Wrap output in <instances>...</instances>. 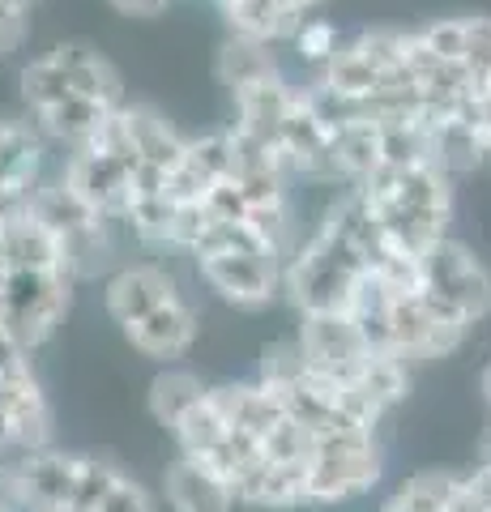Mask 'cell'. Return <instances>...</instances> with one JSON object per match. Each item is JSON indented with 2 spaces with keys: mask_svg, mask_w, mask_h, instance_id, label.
Wrapping results in <instances>:
<instances>
[{
  "mask_svg": "<svg viewBox=\"0 0 491 512\" xmlns=\"http://www.w3.org/2000/svg\"><path fill=\"white\" fill-rule=\"evenodd\" d=\"M359 188V197L368 201V210L385 227L389 244L398 252L423 256L436 248L440 239H449V218H453V175L436 163L423 167H380L368 175Z\"/></svg>",
  "mask_w": 491,
  "mask_h": 512,
  "instance_id": "6da1fadb",
  "label": "cell"
},
{
  "mask_svg": "<svg viewBox=\"0 0 491 512\" xmlns=\"http://www.w3.org/2000/svg\"><path fill=\"white\" fill-rule=\"evenodd\" d=\"M363 278H368V261L338 231L316 222V231L282 265V295L295 303L299 316L351 312Z\"/></svg>",
  "mask_w": 491,
  "mask_h": 512,
  "instance_id": "7a4b0ae2",
  "label": "cell"
},
{
  "mask_svg": "<svg viewBox=\"0 0 491 512\" xmlns=\"http://www.w3.org/2000/svg\"><path fill=\"white\" fill-rule=\"evenodd\" d=\"M380 474H385V453H380L376 431L346 427L334 436L316 440L308 466V504H346L368 495Z\"/></svg>",
  "mask_w": 491,
  "mask_h": 512,
  "instance_id": "3957f363",
  "label": "cell"
},
{
  "mask_svg": "<svg viewBox=\"0 0 491 512\" xmlns=\"http://www.w3.org/2000/svg\"><path fill=\"white\" fill-rule=\"evenodd\" d=\"M69 274H35V269H5L0 274V333L26 350L43 346L56 333L73 303Z\"/></svg>",
  "mask_w": 491,
  "mask_h": 512,
  "instance_id": "277c9868",
  "label": "cell"
},
{
  "mask_svg": "<svg viewBox=\"0 0 491 512\" xmlns=\"http://www.w3.org/2000/svg\"><path fill=\"white\" fill-rule=\"evenodd\" d=\"M423 291L466 325L491 316V269L462 239H440L423 252Z\"/></svg>",
  "mask_w": 491,
  "mask_h": 512,
  "instance_id": "5b68a950",
  "label": "cell"
},
{
  "mask_svg": "<svg viewBox=\"0 0 491 512\" xmlns=\"http://www.w3.org/2000/svg\"><path fill=\"white\" fill-rule=\"evenodd\" d=\"M466 333H470L466 320L445 312L427 291L393 295L389 303V350L402 355L406 363L445 359L466 342Z\"/></svg>",
  "mask_w": 491,
  "mask_h": 512,
  "instance_id": "8992f818",
  "label": "cell"
},
{
  "mask_svg": "<svg viewBox=\"0 0 491 512\" xmlns=\"http://www.w3.org/2000/svg\"><path fill=\"white\" fill-rule=\"evenodd\" d=\"M82 453H60V448H39V453L9 457V500L13 512H69Z\"/></svg>",
  "mask_w": 491,
  "mask_h": 512,
  "instance_id": "52a82bcc",
  "label": "cell"
},
{
  "mask_svg": "<svg viewBox=\"0 0 491 512\" xmlns=\"http://www.w3.org/2000/svg\"><path fill=\"white\" fill-rule=\"evenodd\" d=\"M197 274L210 291L240 312H261L282 295V261L257 252L197 256Z\"/></svg>",
  "mask_w": 491,
  "mask_h": 512,
  "instance_id": "ba28073f",
  "label": "cell"
},
{
  "mask_svg": "<svg viewBox=\"0 0 491 512\" xmlns=\"http://www.w3.org/2000/svg\"><path fill=\"white\" fill-rule=\"evenodd\" d=\"M133 171L137 163L120 154H107V150H94V146H82L69 154V163L60 167V175L77 188V197H82L94 214L120 222L124 210H129L133 201Z\"/></svg>",
  "mask_w": 491,
  "mask_h": 512,
  "instance_id": "9c48e42d",
  "label": "cell"
},
{
  "mask_svg": "<svg viewBox=\"0 0 491 512\" xmlns=\"http://www.w3.org/2000/svg\"><path fill=\"white\" fill-rule=\"evenodd\" d=\"M299 350L308 359V372L351 380L363 359L372 355L363 333L355 329V320L346 312H321V316H299Z\"/></svg>",
  "mask_w": 491,
  "mask_h": 512,
  "instance_id": "30bf717a",
  "label": "cell"
},
{
  "mask_svg": "<svg viewBox=\"0 0 491 512\" xmlns=\"http://www.w3.org/2000/svg\"><path fill=\"white\" fill-rule=\"evenodd\" d=\"M176 295H184L180 282L167 274V265H154V261L120 265L103 282V308L120 329H129L133 320L150 316L154 308H163V303Z\"/></svg>",
  "mask_w": 491,
  "mask_h": 512,
  "instance_id": "8fae6325",
  "label": "cell"
},
{
  "mask_svg": "<svg viewBox=\"0 0 491 512\" xmlns=\"http://www.w3.org/2000/svg\"><path fill=\"white\" fill-rule=\"evenodd\" d=\"M0 256L5 269H35V274H69L65 244L52 227L30 214V205L9 218H0ZM73 278V274H69Z\"/></svg>",
  "mask_w": 491,
  "mask_h": 512,
  "instance_id": "7c38bea8",
  "label": "cell"
},
{
  "mask_svg": "<svg viewBox=\"0 0 491 512\" xmlns=\"http://www.w3.org/2000/svg\"><path fill=\"white\" fill-rule=\"evenodd\" d=\"M197 308L188 303V295H176V299H167L163 308H154L150 316H141L133 320L129 329H124V338L133 342L137 355H146V359H180L188 355V346L197 342Z\"/></svg>",
  "mask_w": 491,
  "mask_h": 512,
  "instance_id": "4fadbf2b",
  "label": "cell"
},
{
  "mask_svg": "<svg viewBox=\"0 0 491 512\" xmlns=\"http://www.w3.org/2000/svg\"><path fill=\"white\" fill-rule=\"evenodd\" d=\"M163 495L176 512H231L235 504V487L223 474H214L205 461L197 457H176L163 474Z\"/></svg>",
  "mask_w": 491,
  "mask_h": 512,
  "instance_id": "5bb4252c",
  "label": "cell"
},
{
  "mask_svg": "<svg viewBox=\"0 0 491 512\" xmlns=\"http://www.w3.org/2000/svg\"><path fill=\"white\" fill-rule=\"evenodd\" d=\"M235 99V124L248 128L252 137L269 141V146L278 150V137H282V124H287L291 107L299 103V86H291L287 77H269V82H257L240 94H231Z\"/></svg>",
  "mask_w": 491,
  "mask_h": 512,
  "instance_id": "9a60e30c",
  "label": "cell"
},
{
  "mask_svg": "<svg viewBox=\"0 0 491 512\" xmlns=\"http://www.w3.org/2000/svg\"><path fill=\"white\" fill-rule=\"evenodd\" d=\"M52 56L60 60V69H65L73 94L94 99V103H103L112 111H120L124 103H129L124 99V82H120L116 64L103 52H94L90 43H60V47H52Z\"/></svg>",
  "mask_w": 491,
  "mask_h": 512,
  "instance_id": "2e32d148",
  "label": "cell"
},
{
  "mask_svg": "<svg viewBox=\"0 0 491 512\" xmlns=\"http://www.w3.org/2000/svg\"><path fill=\"white\" fill-rule=\"evenodd\" d=\"M120 116H124V124H129V137H133V150H137L141 163L163 167V171H176L184 163L188 137L158 107H150V103H124Z\"/></svg>",
  "mask_w": 491,
  "mask_h": 512,
  "instance_id": "e0dca14e",
  "label": "cell"
},
{
  "mask_svg": "<svg viewBox=\"0 0 491 512\" xmlns=\"http://www.w3.org/2000/svg\"><path fill=\"white\" fill-rule=\"evenodd\" d=\"M218 9L231 22V35L261 39L269 47L291 43L299 35V26L308 22V13L287 5V0H218Z\"/></svg>",
  "mask_w": 491,
  "mask_h": 512,
  "instance_id": "ac0fdd59",
  "label": "cell"
},
{
  "mask_svg": "<svg viewBox=\"0 0 491 512\" xmlns=\"http://www.w3.org/2000/svg\"><path fill=\"white\" fill-rule=\"evenodd\" d=\"M210 397L218 406H223V414L231 419V427L248 431V436L265 440L269 431H274L282 419H287V406H282V393L269 389V384L261 380H240V384H218V389H210Z\"/></svg>",
  "mask_w": 491,
  "mask_h": 512,
  "instance_id": "d6986e66",
  "label": "cell"
},
{
  "mask_svg": "<svg viewBox=\"0 0 491 512\" xmlns=\"http://www.w3.org/2000/svg\"><path fill=\"white\" fill-rule=\"evenodd\" d=\"M112 116V107L94 103V99H82V94H65L60 103H52L47 111H39L35 124L47 141H56V146H69V150H82L90 146L94 137H99V128L107 124Z\"/></svg>",
  "mask_w": 491,
  "mask_h": 512,
  "instance_id": "ffe728a7",
  "label": "cell"
},
{
  "mask_svg": "<svg viewBox=\"0 0 491 512\" xmlns=\"http://www.w3.org/2000/svg\"><path fill=\"white\" fill-rule=\"evenodd\" d=\"M240 504L257 508H299L308 504V466H282V461H261L240 487H235Z\"/></svg>",
  "mask_w": 491,
  "mask_h": 512,
  "instance_id": "44dd1931",
  "label": "cell"
},
{
  "mask_svg": "<svg viewBox=\"0 0 491 512\" xmlns=\"http://www.w3.org/2000/svg\"><path fill=\"white\" fill-rule=\"evenodd\" d=\"M214 73L231 94H240L257 82H269L278 77V60H274V47L261 43V39H248V35H231L223 47H218V60H214Z\"/></svg>",
  "mask_w": 491,
  "mask_h": 512,
  "instance_id": "7402d4cb",
  "label": "cell"
},
{
  "mask_svg": "<svg viewBox=\"0 0 491 512\" xmlns=\"http://www.w3.org/2000/svg\"><path fill=\"white\" fill-rule=\"evenodd\" d=\"M205 384L197 372H188V367H167V372H158L150 380V393H146V406H150V419L158 427L176 431L188 414H193L201 402H205Z\"/></svg>",
  "mask_w": 491,
  "mask_h": 512,
  "instance_id": "603a6c76",
  "label": "cell"
},
{
  "mask_svg": "<svg viewBox=\"0 0 491 512\" xmlns=\"http://www.w3.org/2000/svg\"><path fill=\"white\" fill-rule=\"evenodd\" d=\"M30 214H35L43 227H52L60 239H69L82 227H90V222L103 218V214H94L82 197H77V188L60 171L47 175V180L35 188V197H30Z\"/></svg>",
  "mask_w": 491,
  "mask_h": 512,
  "instance_id": "cb8c5ba5",
  "label": "cell"
},
{
  "mask_svg": "<svg viewBox=\"0 0 491 512\" xmlns=\"http://www.w3.org/2000/svg\"><path fill=\"white\" fill-rule=\"evenodd\" d=\"M351 384L380 414H389L398 402H406V393H410V363L402 355H389V350H372L359 372L351 376Z\"/></svg>",
  "mask_w": 491,
  "mask_h": 512,
  "instance_id": "d4e9b609",
  "label": "cell"
},
{
  "mask_svg": "<svg viewBox=\"0 0 491 512\" xmlns=\"http://www.w3.org/2000/svg\"><path fill=\"white\" fill-rule=\"evenodd\" d=\"M462 483H466V474L423 470L415 478H406V483L380 504V512H449L453 495L462 491Z\"/></svg>",
  "mask_w": 491,
  "mask_h": 512,
  "instance_id": "484cf974",
  "label": "cell"
},
{
  "mask_svg": "<svg viewBox=\"0 0 491 512\" xmlns=\"http://www.w3.org/2000/svg\"><path fill=\"white\" fill-rule=\"evenodd\" d=\"M176 436V444H180V453L184 457H197V461H210L214 453H218V444H223L227 436H231V419L223 414V406L214 402L210 393H205V402L188 414V419L171 431Z\"/></svg>",
  "mask_w": 491,
  "mask_h": 512,
  "instance_id": "4316f807",
  "label": "cell"
},
{
  "mask_svg": "<svg viewBox=\"0 0 491 512\" xmlns=\"http://www.w3.org/2000/svg\"><path fill=\"white\" fill-rule=\"evenodd\" d=\"M124 478V466L116 457H99V453H82V470H77V487L69 512H99L103 500L112 495V487Z\"/></svg>",
  "mask_w": 491,
  "mask_h": 512,
  "instance_id": "83f0119b",
  "label": "cell"
},
{
  "mask_svg": "<svg viewBox=\"0 0 491 512\" xmlns=\"http://www.w3.org/2000/svg\"><path fill=\"white\" fill-rule=\"evenodd\" d=\"M18 82H22V103H26L30 116H39V111H47L52 103H60L69 94V77H65V69H60V60L52 52L30 60Z\"/></svg>",
  "mask_w": 491,
  "mask_h": 512,
  "instance_id": "f1b7e54d",
  "label": "cell"
},
{
  "mask_svg": "<svg viewBox=\"0 0 491 512\" xmlns=\"http://www.w3.org/2000/svg\"><path fill=\"white\" fill-rule=\"evenodd\" d=\"M261 448H265L269 461H282V466H312L316 436H312L304 423H295L291 414H287V419H282V423L261 440Z\"/></svg>",
  "mask_w": 491,
  "mask_h": 512,
  "instance_id": "f546056e",
  "label": "cell"
},
{
  "mask_svg": "<svg viewBox=\"0 0 491 512\" xmlns=\"http://www.w3.org/2000/svg\"><path fill=\"white\" fill-rule=\"evenodd\" d=\"M338 47H342L338 26L325 22V18H308L304 26H299V35L291 39V52L304 64H312V69H325V64L338 56Z\"/></svg>",
  "mask_w": 491,
  "mask_h": 512,
  "instance_id": "4dcf8cb0",
  "label": "cell"
},
{
  "mask_svg": "<svg viewBox=\"0 0 491 512\" xmlns=\"http://www.w3.org/2000/svg\"><path fill=\"white\" fill-rule=\"evenodd\" d=\"M304 372H308V359H304V350H299V342H278V346H269L261 355L257 380L282 393V389H291V384Z\"/></svg>",
  "mask_w": 491,
  "mask_h": 512,
  "instance_id": "1f68e13d",
  "label": "cell"
},
{
  "mask_svg": "<svg viewBox=\"0 0 491 512\" xmlns=\"http://www.w3.org/2000/svg\"><path fill=\"white\" fill-rule=\"evenodd\" d=\"M462 64L470 69L474 86H491V18L487 13H474V18H466V56Z\"/></svg>",
  "mask_w": 491,
  "mask_h": 512,
  "instance_id": "d6a6232c",
  "label": "cell"
},
{
  "mask_svg": "<svg viewBox=\"0 0 491 512\" xmlns=\"http://www.w3.org/2000/svg\"><path fill=\"white\" fill-rule=\"evenodd\" d=\"M415 35L423 39L427 52H436L440 60H462L466 56V18H436L419 26Z\"/></svg>",
  "mask_w": 491,
  "mask_h": 512,
  "instance_id": "836d02e7",
  "label": "cell"
},
{
  "mask_svg": "<svg viewBox=\"0 0 491 512\" xmlns=\"http://www.w3.org/2000/svg\"><path fill=\"white\" fill-rule=\"evenodd\" d=\"M205 214H210L214 222H248V214H252V205H248V197H244V188L231 180H218L210 192H205Z\"/></svg>",
  "mask_w": 491,
  "mask_h": 512,
  "instance_id": "e575fe53",
  "label": "cell"
},
{
  "mask_svg": "<svg viewBox=\"0 0 491 512\" xmlns=\"http://www.w3.org/2000/svg\"><path fill=\"white\" fill-rule=\"evenodd\" d=\"M99 512H158V500H154V491L146 483H137L133 474H124L112 487V495L103 500Z\"/></svg>",
  "mask_w": 491,
  "mask_h": 512,
  "instance_id": "d590c367",
  "label": "cell"
},
{
  "mask_svg": "<svg viewBox=\"0 0 491 512\" xmlns=\"http://www.w3.org/2000/svg\"><path fill=\"white\" fill-rule=\"evenodd\" d=\"M26 35H30V13L26 9H13V5L0 0V60L18 52V47L26 43Z\"/></svg>",
  "mask_w": 491,
  "mask_h": 512,
  "instance_id": "8d00e7d4",
  "label": "cell"
},
{
  "mask_svg": "<svg viewBox=\"0 0 491 512\" xmlns=\"http://www.w3.org/2000/svg\"><path fill=\"white\" fill-rule=\"evenodd\" d=\"M107 5L124 18H158V13H167L171 0H107Z\"/></svg>",
  "mask_w": 491,
  "mask_h": 512,
  "instance_id": "74e56055",
  "label": "cell"
},
{
  "mask_svg": "<svg viewBox=\"0 0 491 512\" xmlns=\"http://www.w3.org/2000/svg\"><path fill=\"white\" fill-rule=\"evenodd\" d=\"M470 487H474V495H479V500L487 504V512H491V466H474L470 474Z\"/></svg>",
  "mask_w": 491,
  "mask_h": 512,
  "instance_id": "f35d334b",
  "label": "cell"
},
{
  "mask_svg": "<svg viewBox=\"0 0 491 512\" xmlns=\"http://www.w3.org/2000/svg\"><path fill=\"white\" fill-rule=\"evenodd\" d=\"M479 393H483V402H487V410H491V363L483 367V376H479Z\"/></svg>",
  "mask_w": 491,
  "mask_h": 512,
  "instance_id": "ab89813d",
  "label": "cell"
},
{
  "mask_svg": "<svg viewBox=\"0 0 491 512\" xmlns=\"http://www.w3.org/2000/svg\"><path fill=\"white\" fill-rule=\"evenodd\" d=\"M479 466H491V431H487L483 444H479Z\"/></svg>",
  "mask_w": 491,
  "mask_h": 512,
  "instance_id": "60d3db41",
  "label": "cell"
},
{
  "mask_svg": "<svg viewBox=\"0 0 491 512\" xmlns=\"http://www.w3.org/2000/svg\"><path fill=\"white\" fill-rule=\"evenodd\" d=\"M287 5H295V9H304V13H312L316 5H321V0H287Z\"/></svg>",
  "mask_w": 491,
  "mask_h": 512,
  "instance_id": "b9f144b4",
  "label": "cell"
},
{
  "mask_svg": "<svg viewBox=\"0 0 491 512\" xmlns=\"http://www.w3.org/2000/svg\"><path fill=\"white\" fill-rule=\"evenodd\" d=\"M5 5H13V9H26V13H30V9L39 5V0H5Z\"/></svg>",
  "mask_w": 491,
  "mask_h": 512,
  "instance_id": "7bdbcfd3",
  "label": "cell"
},
{
  "mask_svg": "<svg viewBox=\"0 0 491 512\" xmlns=\"http://www.w3.org/2000/svg\"><path fill=\"white\" fill-rule=\"evenodd\" d=\"M0 274H5V256H0Z\"/></svg>",
  "mask_w": 491,
  "mask_h": 512,
  "instance_id": "ee69618b",
  "label": "cell"
},
{
  "mask_svg": "<svg viewBox=\"0 0 491 512\" xmlns=\"http://www.w3.org/2000/svg\"><path fill=\"white\" fill-rule=\"evenodd\" d=\"M0 512H9V508H0Z\"/></svg>",
  "mask_w": 491,
  "mask_h": 512,
  "instance_id": "f6af8a7d",
  "label": "cell"
}]
</instances>
